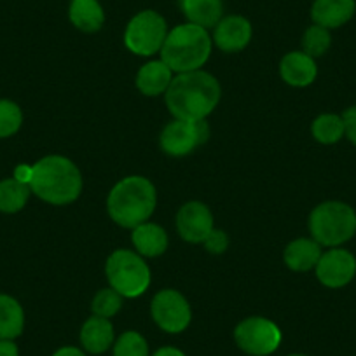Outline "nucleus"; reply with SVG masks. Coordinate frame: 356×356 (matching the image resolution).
Instances as JSON below:
<instances>
[{
    "label": "nucleus",
    "mask_w": 356,
    "mask_h": 356,
    "mask_svg": "<svg viewBox=\"0 0 356 356\" xmlns=\"http://www.w3.org/2000/svg\"><path fill=\"white\" fill-rule=\"evenodd\" d=\"M211 53V39L207 29L186 23L168 32L161 47V58L177 74L200 70Z\"/></svg>",
    "instance_id": "4"
},
{
    "label": "nucleus",
    "mask_w": 356,
    "mask_h": 356,
    "mask_svg": "<svg viewBox=\"0 0 356 356\" xmlns=\"http://www.w3.org/2000/svg\"><path fill=\"white\" fill-rule=\"evenodd\" d=\"M313 239L323 246H339L356 234V213L349 204L327 201L318 204L309 217Z\"/></svg>",
    "instance_id": "5"
},
{
    "label": "nucleus",
    "mask_w": 356,
    "mask_h": 356,
    "mask_svg": "<svg viewBox=\"0 0 356 356\" xmlns=\"http://www.w3.org/2000/svg\"><path fill=\"white\" fill-rule=\"evenodd\" d=\"M171 81H173V70L163 60L149 61L140 68L136 75V88L145 97H159L166 93Z\"/></svg>",
    "instance_id": "16"
},
{
    "label": "nucleus",
    "mask_w": 356,
    "mask_h": 356,
    "mask_svg": "<svg viewBox=\"0 0 356 356\" xmlns=\"http://www.w3.org/2000/svg\"><path fill=\"white\" fill-rule=\"evenodd\" d=\"M131 241L136 252L145 257H159L168 248V236L164 229L149 222H143L133 229Z\"/></svg>",
    "instance_id": "19"
},
{
    "label": "nucleus",
    "mask_w": 356,
    "mask_h": 356,
    "mask_svg": "<svg viewBox=\"0 0 356 356\" xmlns=\"http://www.w3.org/2000/svg\"><path fill=\"white\" fill-rule=\"evenodd\" d=\"M320 243L314 239L300 238L290 243L285 250V264L292 269V271L304 273L309 271L313 267H316L318 260L321 257Z\"/></svg>",
    "instance_id": "20"
},
{
    "label": "nucleus",
    "mask_w": 356,
    "mask_h": 356,
    "mask_svg": "<svg viewBox=\"0 0 356 356\" xmlns=\"http://www.w3.org/2000/svg\"><path fill=\"white\" fill-rule=\"evenodd\" d=\"M229 239L227 234L224 231H218V229H213V231L208 234V238L204 239V246H207L208 252L211 253H224L227 250Z\"/></svg>",
    "instance_id": "29"
},
{
    "label": "nucleus",
    "mask_w": 356,
    "mask_h": 356,
    "mask_svg": "<svg viewBox=\"0 0 356 356\" xmlns=\"http://www.w3.org/2000/svg\"><path fill=\"white\" fill-rule=\"evenodd\" d=\"M356 275V259L351 252L332 248L321 253L316 264V276L328 289H342Z\"/></svg>",
    "instance_id": "11"
},
{
    "label": "nucleus",
    "mask_w": 356,
    "mask_h": 356,
    "mask_svg": "<svg viewBox=\"0 0 356 356\" xmlns=\"http://www.w3.org/2000/svg\"><path fill=\"white\" fill-rule=\"evenodd\" d=\"M236 344L252 356H267L282 344V330L271 320L260 316L243 320L234 330Z\"/></svg>",
    "instance_id": "8"
},
{
    "label": "nucleus",
    "mask_w": 356,
    "mask_h": 356,
    "mask_svg": "<svg viewBox=\"0 0 356 356\" xmlns=\"http://www.w3.org/2000/svg\"><path fill=\"white\" fill-rule=\"evenodd\" d=\"M111 289L122 297L135 299L147 292L150 285V269L145 260L129 250H115L105 264Z\"/></svg>",
    "instance_id": "6"
},
{
    "label": "nucleus",
    "mask_w": 356,
    "mask_h": 356,
    "mask_svg": "<svg viewBox=\"0 0 356 356\" xmlns=\"http://www.w3.org/2000/svg\"><path fill=\"white\" fill-rule=\"evenodd\" d=\"M252 40V25L243 16H227L222 18L215 26L213 42L224 53L243 51Z\"/></svg>",
    "instance_id": "13"
},
{
    "label": "nucleus",
    "mask_w": 356,
    "mask_h": 356,
    "mask_svg": "<svg viewBox=\"0 0 356 356\" xmlns=\"http://www.w3.org/2000/svg\"><path fill=\"white\" fill-rule=\"evenodd\" d=\"M342 121H344L346 136H348L349 142L356 145V105L355 107H349L348 111L342 114Z\"/></svg>",
    "instance_id": "30"
},
{
    "label": "nucleus",
    "mask_w": 356,
    "mask_h": 356,
    "mask_svg": "<svg viewBox=\"0 0 356 356\" xmlns=\"http://www.w3.org/2000/svg\"><path fill=\"white\" fill-rule=\"evenodd\" d=\"M0 356H19L18 346L13 341H0Z\"/></svg>",
    "instance_id": "32"
},
{
    "label": "nucleus",
    "mask_w": 356,
    "mask_h": 356,
    "mask_svg": "<svg viewBox=\"0 0 356 356\" xmlns=\"http://www.w3.org/2000/svg\"><path fill=\"white\" fill-rule=\"evenodd\" d=\"M114 356H149V344L138 332H124L115 342Z\"/></svg>",
    "instance_id": "28"
},
{
    "label": "nucleus",
    "mask_w": 356,
    "mask_h": 356,
    "mask_svg": "<svg viewBox=\"0 0 356 356\" xmlns=\"http://www.w3.org/2000/svg\"><path fill=\"white\" fill-rule=\"evenodd\" d=\"M220 102V84L203 70L184 72L173 77L166 91V105L180 121H204Z\"/></svg>",
    "instance_id": "1"
},
{
    "label": "nucleus",
    "mask_w": 356,
    "mask_h": 356,
    "mask_svg": "<svg viewBox=\"0 0 356 356\" xmlns=\"http://www.w3.org/2000/svg\"><path fill=\"white\" fill-rule=\"evenodd\" d=\"M32 171H33L32 166L19 164V166L15 170V178L18 180V182H23V184H26V186H30V180H32Z\"/></svg>",
    "instance_id": "31"
},
{
    "label": "nucleus",
    "mask_w": 356,
    "mask_h": 356,
    "mask_svg": "<svg viewBox=\"0 0 356 356\" xmlns=\"http://www.w3.org/2000/svg\"><path fill=\"white\" fill-rule=\"evenodd\" d=\"M330 32H328V29L320 25H311L302 37L304 53L309 54L311 58L323 56V54L330 49Z\"/></svg>",
    "instance_id": "25"
},
{
    "label": "nucleus",
    "mask_w": 356,
    "mask_h": 356,
    "mask_svg": "<svg viewBox=\"0 0 356 356\" xmlns=\"http://www.w3.org/2000/svg\"><path fill=\"white\" fill-rule=\"evenodd\" d=\"M355 0H314L311 8V18L314 25L325 29H339L355 16Z\"/></svg>",
    "instance_id": "14"
},
{
    "label": "nucleus",
    "mask_w": 356,
    "mask_h": 356,
    "mask_svg": "<svg viewBox=\"0 0 356 356\" xmlns=\"http://www.w3.org/2000/svg\"><path fill=\"white\" fill-rule=\"evenodd\" d=\"M156 189L145 177L122 178L114 186L107 200V210L112 220L122 227L135 229L149 220L156 208Z\"/></svg>",
    "instance_id": "3"
},
{
    "label": "nucleus",
    "mask_w": 356,
    "mask_h": 356,
    "mask_svg": "<svg viewBox=\"0 0 356 356\" xmlns=\"http://www.w3.org/2000/svg\"><path fill=\"white\" fill-rule=\"evenodd\" d=\"M208 136H210V128L207 121L175 119L161 133V149L170 156L182 157L207 142Z\"/></svg>",
    "instance_id": "9"
},
{
    "label": "nucleus",
    "mask_w": 356,
    "mask_h": 356,
    "mask_svg": "<svg viewBox=\"0 0 356 356\" xmlns=\"http://www.w3.org/2000/svg\"><path fill=\"white\" fill-rule=\"evenodd\" d=\"M53 356H86L84 353L79 348H72V346H67V348H61L54 353Z\"/></svg>",
    "instance_id": "33"
},
{
    "label": "nucleus",
    "mask_w": 356,
    "mask_h": 356,
    "mask_svg": "<svg viewBox=\"0 0 356 356\" xmlns=\"http://www.w3.org/2000/svg\"><path fill=\"white\" fill-rule=\"evenodd\" d=\"M68 18L81 32L95 33L104 26L105 13L98 0H72Z\"/></svg>",
    "instance_id": "18"
},
{
    "label": "nucleus",
    "mask_w": 356,
    "mask_h": 356,
    "mask_svg": "<svg viewBox=\"0 0 356 356\" xmlns=\"http://www.w3.org/2000/svg\"><path fill=\"white\" fill-rule=\"evenodd\" d=\"M32 168L30 191L46 203L63 207L74 203L81 196V171L67 157L47 156Z\"/></svg>",
    "instance_id": "2"
},
{
    "label": "nucleus",
    "mask_w": 356,
    "mask_h": 356,
    "mask_svg": "<svg viewBox=\"0 0 356 356\" xmlns=\"http://www.w3.org/2000/svg\"><path fill=\"white\" fill-rule=\"evenodd\" d=\"M22 108L11 100H0V138H9L22 128Z\"/></svg>",
    "instance_id": "27"
},
{
    "label": "nucleus",
    "mask_w": 356,
    "mask_h": 356,
    "mask_svg": "<svg viewBox=\"0 0 356 356\" xmlns=\"http://www.w3.org/2000/svg\"><path fill=\"white\" fill-rule=\"evenodd\" d=\"M177 229L186 241L204 243L208 234L213 231V215L207 204L191 201L178 211Z\"/></svg>",
    "instance_id": "12"
},
{
    "label": "nucleus",
    "mask_w": 356,
    "mask_h": 356,
    "mask_svg": "<svg viewBox=\"0 0 356 356\" xmlns=\"http://www.w3.org/2000/svg\"><path fill=\"white\" fill-rule=\"evenodd\" d=\"M168 37L166 19L156 11L138 13L133 16L124 32V44L138 56H152L161 51Z\"/></svg>",
    "instance_id": "7"
},
{
    "label": "nucleus",
    "mask_w": 356,
    "mask_h": 356,
    "mask_svg": "<svg viewBox=\"0 0 356 356\" xmlns=\"http://www.w3.org/2000/svg\"><path fill=\"white\" fill-rule=\"evenodd\" d=\"M311 131H313V136L320 143H325V145L337 143L339 140L346 135L342 115H337V114L320 115V118L314 119Z\"/></svg>",
    "instance_id": "24"
},
{
    "label": "nucleus",
    "mask_w": 356,
    "mask_h": 356,
    "mask_svg": "<svg viewBox=\"0 0 356 356\" xmlns=\"http://www.w3.org/2000/svg\"><path fill=\"white\" fill-rule=\"evenodd\" d=\"M152 356H186V355L177 348H161L157 349Z\"/></svg>",
    "instance_id": "34"
},
{
    "label": "nucleus",
    "mask_w": 356,
    "mask_h": 356,
    "mask_svg": "<svg viewBox=\"0 0 356 356\" xmlns=\"http://www.w3.org/2000/svg\"><path fill=\"white\" fill-rule=\"evenodd\" d=\"M152 318L159 328L168 334H180L191 323V306L186 297L177 290H163L152 300Z\"/></svg>",
    "instance_id": "10"
},
{
    "label": "nucleus",
    "mask_w": 356,
    "mask_h": 356,
    "mask_svg": "<svg viewBox=\"0 0 356 356\" xmlns=\"http://www.w3.org/2000/svg\"><path fill=\"white\" fill-rule=\"evenodd\" d=\"M290 356H306V355H290Z\"/></svg>",
    "instance_id": "35"
},
{
    "label": "nucleus",
    "mask_w": 356,
    "mask_h": 356,
    "mask_svg": "<svg viewBox=\"0 0 356 356\" xmlns=\"http://www.w3.org/2000/svg\"><path fill=\"white\" fill-rule=\"evenodd\" d=\"M280 72L286 84L296 86V88H306L313 84L318 75V67L314 63V58L306 54L304 51H293L289 53L282 60Z\"/></svg>",
    "instance_id": "15"
},
{
    "label": "nucleus",
    "mask_w": 356,
    "mask_h": 356,
    "mask_svg": "<svg viewBox=\"0 0 356 356\" xmlns=\"http://www.w3.org/2000/svg\"><path fill=\"white\" fill-rule=\"evenodd\" d=\"M25 327V313L13 297L0 293V341H13L22 335Z\"/></svg>",
    "instance_id": "22"
},
{
    "label": "nucleus",
    "mask_w": 356,
    "mask_h": 356,
    "mask_svg": "<svg viewBox=\"0 0 356 356\" xmlns=\"http://www.w3.org/2000/svg\"><path fill=\"white\" fill-rule=\"evenodd\" d=\"M180 8L189 23L203 29H215L224 15L222 0H180Z\"/></svg>",
    "instance_id": "21"
},
{
    "label": "nucleus",
    "mask_w": 356,
    "mask_h": 356,
    "mask_svg": "<svg viewBox=\"0 0 356 356\" xmlns=\"http://www.w3.org/2000/svg\"><path fill=\"white\" fill-rule=\"evenodd\" d=\"M122 307V296L114 289H104L95 296L91 302V311L95 316L112 318L119 313Z\"/></svg>",
    "instance_id": "26"
},
{
    "label": "nucleus",
    "mask_w": 356,
    "mask_h": 356,
    "mask_svg": "<svg viewBox=\"0 0 356 356\" xmlns=\"http://www.w3.org/2000/svg\"><path fill=\"white\" fill-rule=\"evenodd\" d=\"M30 186L18 182L16 178H6L0 182V211L16 213L23 210L30 197Z\"/></svg>",
    "instance_id": "23"
},
{
    "label": "nucleus",
    "mask_w": 356,
    "mask_h": 356,
    "mask_svg": "<svg viewBox=\"0 0 356 356\" xmlns=\"http://www.w3.org/2000/svg\"><path fill=\"white\" fill-rule=\"evenodd\" d=\"M81 342L86 351L93 355H102L107 351L114 342V327L108 321V318L91 316L81 330Z\"/></svg>",
    "instance_id": "17"
}]
</instances>
